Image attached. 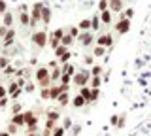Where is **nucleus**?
<instances>
[{
    "instance_id": "obj_42",
    "label": "nucleus",
    "mask_w": 151,
    "mask_h": 136,
    "mask_svg": "<svg viewBox=\"0 0 151 136\" xmlns=\"http://www.w3.org/2000/svg\"><path fill=\"white\" fill-rule=\"evenodd\" d=\"M60 83H66V85H70V83H72V76H68V74L63 72V76H60Z\"/></svg>"
},
{
    "instance_id": "obj_14",
    "label": "nucleus",
    "mask_w": 151,
    "mask_h": 136,
    "mask_svg": "<svg viewBox=\"0 0 151 136\" xmlns=\"http://www.w3.org/2000/svg\"><path fill=\"white\" fill-rule=\"evenodd\" d=\"M12 123L17 125V127H27V121H25V114H13L12 115Z\"/></svg>"
},
{
    "instance_id": "obj_9",
    "label": "nucleus",
    "mask_w": 151,
    "mask_h": 136,
    "mask_svg": "<svg viewBox=\"0 0 151 136\" xmlns=\"http://www.w3.org/2000/svg\"><path fill=\"white\" fill-rule=\"evenodd\" d=\"M96 45H102V47L110 49L111 45H113V36L110 34V32H104V34L96 36Z\"/></svg>"
},
{
    "instance_id": "obj_3",
    "label": "nucleus",
    "mask_w": 151,
    "mask_h": 136,
    "mask_svg": "<svg viewBox=\"0 0 151 136\" xmlns=\"http://www.w3.org/2000/svg\"><path fill=\"white\" fill-rule=\"evenodd\" d=\"M30 42L36 45L38 49H44L45 45H49V34L45 30H36L34 34L30 36Z\"/></svg>"
},
{
    "instance_id": "obj_47",
    "label": "nucleus",
    "mask_w": 151,
    "mask_h": 136,
    "mask_svg": "<svg viewBox=\"0 0 151 136\" xmlns=\"http://www.w3.org/2000/svg\"><path fill=\"white\" fill-rule=\"evenodd\" d=\"M25 12H30V8H28L27 4H21V6L17 8V13H25Z\"/></svg>"
},
{
    "instance_id": "obj_50",
    "label": "nucleus",
    "mask_w": 151,
    "mask_h": 136,
    "mask_svg": "<svg viewBox=\"0 0 151 136\" xmlns=\"http://www.w3.org/2000/svg\"><path fill=\"white\" fill-rule=\"evenodd\" d=\"M4 74H6V76H9V74H17V70L13 68V66H8L6 70H4Z\"/></svg>"
},
{
    "instance_id": "obj_32",
    "label": "nucleus",
    "mask_w": 151,
    "mask_h": 136,
    "mask_svg": "<svg viewBox=\"0 0 151 136\" xmlns=\"http://www.w3.org/2000/svg\"><path fill=\"white\" fill-rule=\"evenodd\" d=\"M93 55H94V57H104V55H106V47H102V45H94Z\"/></svg>"
},
{
    "instance_id": "obj_2",
    "label": "nucleus",
    "mask_w": 151,
    "mask_h": 136,
    "mask_svg": "<svg viewBox=\"0 0 151 136\" xmlns=\"http://www.w3.org/2000/svg\"><path fill=\"white\" fill-rule=\"evenodd\" d=\"M91 68H81V70H78V74L72 78V83L76 87H85V85H89V81H91Z\"/></svg>"
},
{
    "instance_id": "obj_54",
    "label": "nucleus",
    "mask_w": 151,
    "mask_h": 136,
    "mask_svg": "<svg viewBox=\"0 0 151 136\" xmlns=\"http://www.w3.org/2000/svg\"><path fill=\"white\" fill-rule=\"evenodd\" d=\"M27 136H44L42 132H34V134H27Z\"/></svg>"
},
{
    "instance_id": "obj_23",
    "label": "nucleus",
    "mask_w": 151,
    "mask_h": 136,
    "mask_svg": "<svg viewBox=\"0 0 151 136\" xmlns=\"http://www.w3.org/2000/svg\"><path fill=\"white\" fill-rule=\"evenodd\" d=\"M74 42H76V38H74L72 34H68V32H66L64 38H63V42H60V45H64V47H68V49H70V45H72Z\"/></svg>"
},
{
    "instance_id": "obj_12",
    "label": "nucleus",
    "mask_w": 151,
    "mask_h": 136,
    "mask_svg": "<svg viewBox=\"0 0 151 136\" xmlns=\"http://www.w3.org/2000/svg\"><path fill=\"white\" fill-rule=\"evenodd\" d=\"M13 44H15V29H9L6 38L2 40V45H4V49H8L9 45H13Z\"/></svg>"
},
{
    "instance_id": "obj_38",
    "label": "nucleus",
    "mask_w": 151,
    "mask_h": 136,
    "mask_svg": "<svg viewBox=\"0 0 151 136\" xmlns=\"http://www.w3.org/2000/svg\"><path fill=\"white\" fill-rule=\"evenodd\" d=\"M121 15L127 17V19H132V17H134V8H125V12H123Z\"/></svg>"
},
{
    "instance_id": "obj_28",
    "label": "nucleus",
    "mask_w": 151,
    "mask_h": 136,
    "mask_svg": "<svg viewBox=\"0 0 151 136\" xmlns=\"http://www.w3.org/2000/svg\"><path fill=\"white\" fill-rule=\"evenodd\" d=\"M104 74V66H100V64H94V66H91V76L96 78V76H102Z\"/></svg>"
},
{
    "instance_id": "obj_41",
    "label": "nucleus",
    "mask_w": 151,
    "mask_h": 136,
    "mask_svg": "<svg viewBox=\"0 0 151 136\" xmlns=\"http://www.w3.org/2000/svg\"><path fill=\"white\" fill-rule=\"evenodd\" d=\"M119 115H121V114H113V115L110 117V125L115 127V129H117V123H119Z\"/></svg>"
},
{
    "instance_id": "obj_13",
    "label": "nucleus",
    "mask_w": 151,
    "mask_h": 136,
    "mask_svg": "<svg viewBox=\"0 0 151 136\" xmlns=\"http://www.w3.org/2000/svg\"><path fill=\"white\" fill-rule=\"evenodd\" d=\"M49 93H51V100H59V96L63 95V87H60V83H53V85L49 87Z\"/></svg>"
},
{
    "instance_id": "obj_52",
    "label": "nucleus",
    "mask_w": 151,
    "mask_h": 136,
    "mask_svg": "<svg viewBox=\"0 0 151 136\" xmlns=\"http://www.w3.org/2000/svg\"><path fill=\"white\" fill-rule=\"evenodd\" d=\"M60 87H63V93H68L70 91V85H66V83H60Z\"/></svg>"
},
{
    "instance_id": "obj_15",
    "label": "nucleus",
    "mask_w": 151,
    "mask_h": 136,
    "mask_svg": "<svg viewBox=\"0 0 151 136\" xmlns=\"http://www.w3.org/2000/svg\"><path fill=\"white\" fill-rule=\"evenodd\" d=\"M19 23L23 27H32V17H30V12H25V13H19Z\"/></svg>"
},
{
    "instance_id": "obj_55",
    "label": "nucleus",
    "mask_w": 151,
    "mask_h": 136,
    "mask_svg": "<svg viewBox=\"0 0 151 136\" xmlns=\"http://www.w3.org/2000/svg\"><path fill=\"white\" fill-rule=\"evenodd\" d=\"M70 136H72V134H70Z\"/></svg>"
},
{
    "instance_id": "obj_26",
    "label": "nucleus",
    "mask_w": 151,
    "mask_h": 136,
    "mask_svg": "<svg viewBox=\"0 0 151 136\" xmlns=\"http://www.w3.org/2000/svg\"><path fill=\"white\" fill-rule=\"evenodd\" d=\"M91 91H93V89L89 87V85H85V87L79 89V95H81L85 100H87V104H89V98H91Z\"/></svg>"
},
{
    "instance_id": "obj_46",
    "label": "nucleus",
    "mask_w": 151,
    "mask_h": 136,
    "mask_svg": "<svg viewBox=\"0 0 151 136\" xmlns=\"http://www.w3.org/2000/svg\"><path fill=\"white\" fill-rule=\"evenodd\" d=\"M17 129H19V127H17V125H13L12 121H9V125H8V132H9V134H17Z\"/></svg>"
},
{
    "instance_id": "obj_40",
    "label": "nucleus",
    "mask_w": 151,
    "mask_h": 136,
    "mask_svg": "<svg viewBox=\"0 0 151 136\" xmlns=\"http://www.w3.org/2000/svg\"><path fill=\"white\" fill-rule=\"evenodd\" d=\"M60 125H63L66 130H68V129H74V123H72V119H70V117H64V119H63V123H60Z\"/></svg>"
},
{
    "instance_id": "obj_10",
    "label": "nucleus",
    "mask_w": 151,
    "mask_h": 136,
    "mask_svg": "<svg viewBox=\"0 0 151 136\" xmlns=\"http://www.w3.org/2000/svg\"><path fill=\"white\" fill-rule=\"evenodd\" d=\"M25 114V121H27V129L28 127H34L38 125V114L34 110H27V112H23Z\"/></svg>"
},
{
    "instance_id": "obj_48",
    "label": "nucleus",
    "mask_w": 151,
    "mask_h": 136,
    "mask_svg": "<svg viewBox=\"0 0 151 136\" xmlns=\"http://www.w3.org/2000/svg\"><path fill=\"white\" fill-rule=\"evenodd\" d=\"M79 132H81V125H74V129H72V136H79Z\"/></svg>"
},
{
    "instance_id": "obj_43",
    "label": "nucleus",
    "mask_w": 151,
    "mask_h": 136,
    "mask_svg": "<svg viewBox=\"0 0 151 136\" xmlns=\"http://www.w3.org/2000/svg\"><path fill=\"white\" fill-rule=\"evenodd\" d=\"M21 112H23L21 104H19V102H13V106H12V115H13V114H21Z\"/></svg>"
},
{
    "instance_id": "obj_21",
    "label": "nucleus",
    "mask_w": 151,
    "mask_h": 136,
    "mask_svg": "<svg viewBox=\"0 0 151 136\" xmlns=\"http://www.w3.org/2000/svg\"><path fill=\"white\" fill-rule=\"evenodd\" d=\"M100 19H102V25L110 27L111 23H113V19H111V12H110V10H108V12H102V13H100Z\"/></svg>"
},
{
    "instance_id": "obj_53",
    "label": "nucleus",
    "mask_w": 151,
    "mask_h": 136,
    "mask_svg": "<svg viewBox=\"0 0 151 136\" xmlns=\"http://www.w3.org/2000/svg\"><path fill=\"white\" fill-rule=\"evenodd\" d=\"M0 136H13V134H9L8 130H2V134H0Z\"/></svg>"
},
{
    "instance_id": "obj_17",
    "label": "nucleus",
    "mask_w": 151,
    "mask_h": 136,
    "mask_svg": "<svg viewBox=\"0 0 151 136\" xmlns=\"http://www.w3.org/2000/svg\"><path fill=\"white\" fill-rule=\"evenodd\" d=\"M79 30L81 32H87V30H93V19H81L78 23Z\"/></svg>"
},
{
    "instance_id": "obj_44",
    "label": "nucleus",
    "mask_w": 151,
    "mask_h": 136,
    "mask_svg": "<svg viewBox=\"0 0 151 136\" xmlns=\"http://www.w3.org/2000/svg\"><path fill=\"white\" fill-rule=\"evenodd\" d=\"M125 123H127V114H121L119 115V123H117V129H123Z\"/></svg>"
},
{
    "instance_id": "obj_24",
    "label": "nucleus",
    "mask_w": 151,
    "mask_h": 136,
    "mask_svg": "<svg viewBox=\"0 0 151 136\" xmlns=\"http://www.w3.org/2000/svg\"><path fill=\"white\" fill-rule=\"evenodd\" d=\"M63 72L74 78L76 74H78V70H76V66H74V64H70V63H68V64H63Z\"/></svg>"
},
{
    "instance_id": "obj_1",
    "label": "nucleus",
    "mask_w": 151,
    "mask_h": 136,
    "mask_svg": "<svg viewBox=\"0 0 151 136\" xmlns=\"http://www.w3.org/2000/svg\"><path fill=\"white\" fill-rule=\"evenodd\" d=\"M34 78H36V83L40 85V89H49L53 85V79H51V68L47 64H40L34 72Z\"/></svg>"
},
{
    "instance_id": "obj_20",
    "label": "nucleus",
    "mask_w": 151,
    "mask_h": 136,
    "mask_svg": "<svg viewBox=\"0 0 151 136\" xmlns=\"http://www.w3.org/2000/svg\"><path fill=\"white\" fill-rule=\"evenodd\" d=\"M57 102H59V106H60V108H64V106L72 104V98H70L68 93H63V95L59 96V100H57Z\"/></svg>"
},
{
    "instance_id": "obj_31",
    "label": "nucleus",
    "mask_w": 151,
    "mask_h": 136,
    "mask_svg": "<svg viewBox=\"0 0 151 136\" xmlns=\"http://www.w3.org/2000/svg\"><path fill=\"white\" fill-rule=\"evenodd\" d=\"M110 10V0H98V13Z\"/></svg>"
},
{
    "instance_id": "obj_27",
    "label": "nucleus",
    "mask_w": 151,
    "mask_h": 136,
    "mask_svg": "<svg viewBox=\"0 0 151 136\" xmlns=\"http://www.w3.org/2000/svg\"><path fill=\"white\" fill-rule=\"evenodd\" d=\"M66 32H68V34H72L76 40L79 38V34H81V30H79V27H78V25H72V27H68V29H66Z\"/></svg>"
},
{
    "instance_id": "obj_5",
    "label": "nucleus",
    "mask_w": 151,
    "mask_h": 136,
    "mask_svg": "<svg viewBox=\"0 0 151 136\" xmlns=\"http://www.w3.org/2000/svg\"><path fill=\"white\" fill-rule=\"evenodd\" d=\"M64 34H66V29H57V30H53L49 34V47L53 49V51L57 47H60V42H63Z\"/></svg>"
},
{
    "instance_id": "obj_8",
    "label": "nucleus",
    "mask_w": 151,
    "mask_h": 136,
    "mask_svg": "<svg viewBox=\"0 0 151 136\" xmlns=\"http://www.w3.org/2000/svg\"><path fill=\"white\" fill-rule=\"evenodd\" d=\"M23 87L17 83V79H13V81L8 83V93H9V98H12L13 102H15V98H19V95H21Z\"/></svg>"
},
{
    "instance_id": "obj_30",
    "label": "nucleus",
    "mask_w": 151,
    "mask_h": 136,
    "mask_svg": "<svg viewBox=\"0 0 151 136\" xmlns=\"http://www.w3.org/2000/svg\"><path fill=\"white\" fill-rule=\"evenodd\" d=\"M102 27V19H100V13H96V15H93V32L98 30Z\"/></svg>"
},
{
    "instance_id": "obj_35",
    "label": "nucleus",
    "mask_w": 151,
    "mask_h": 136,
    "mask_svg": "<svg viewBox=\"0 0 151 136\" xmlns=\"http://www.w3.org/2000/svg\"><path fill=\"white\" fill-rule=\"evenodd\" d=\"M98 96H100V89H93V91H91V98H89V104L96 102V100H98Z\"/></svg>"
},
{
    "instance_id": "obj_36",
    "label": "nucleus",
    "mask_w": 151,
    "mask_h": 136,
    "mask_svg": "<svg viewBox=\"0 0 151 136\" xmlns=\"http://www.w3.org/2000/svg\"><path fill=\"white\" fill-rule=\"evenodd\" d=\"M8 66H9V59H8V55H4V53H2V57H0V68L6 70Z\"/></svg>"
},
{
    "instance_id": "obj_16",
    "label": "nucleus",
    "mask_w": 151,
    "mask_h": 136,
    "mask_svg": "<svg viewBox=\"0 0 151 136\" xmlns=\"http://www.w3.org/2000/svg\"><path fill=\"white\" fill-rule=\"evenodd\" d=\"M72 106L76 108V110H78V108H83V106H87V100H85V98L78 93V95L72 98Z\"/></svg>"
},
{
    "instance_id": "obj_49",
    "label": "nucleus",
    "mask_w": 151,
    "mask_h": 136,
    "mask_svg": "<svg viewBox=\"0 0 151 136\" xmlns=\"http://www.w3.org/2000/svg\"><path fill=\"white\" fill-rule=\"evenodd\" d=\"M8 30H9V29H8V27H4V25H2V27H0V38H2V40H4V38H6V34H8Z\"/></svg>"
},
{
    "instance_id": "obj_11",
    "label": "nucleus",
    "mask_w": 151,
    "mask_h": 136,
    "mask_svg": "<svg viewBox=\"0 0 151 136\" xmlns=\"http://www.w3.org/2000/svg\"><path fill=\"white\" fill-rule=\"evenodd\" d=\"M110 12L111 13H123L125 12V2L123 0H110Z\"/></svg>"
},
{
    "instance_id": "obj_34",
    "label": "nucleus",
    "mask_w": 151,
    "mask_h": 136,
    "mask_svg": "<svg viewBox=\"0 0 151 136\" xmlns=\"http://www.w3.org/2000/svg\"><path fill=\"white\" fill-rule=\"evenodd\" d=\"M83 64H87V66H94V55L93 53L85 55V57H83Z\"/></svg>"
},
{
    "instance_id": "obj_19",
    "label": "nucleus",
    "mask_w": 151,
    "mask_h": 136,
    "mask_svg": "<svg viewBox=\"0 0 151 136\" xmlns=\"http://www.w3.org/2000/svg\"><path fill=\"white\" fill-rule=\"evenodd\" d=\"M104 83V78L102 76H96V78H91V81H89V87L91 89H100Z\"/></svg>"
},
{
    "instance_id": "obj_22",
    "label": "nucleus",
    "mask_w": 151,
    "mask_h": 136,
    "mask_svg": "<svg viewBox=\"0 0 151 136\" xmlns=\"http://www.w3.org/2000/svg\"><path fill=\"white\" fill-rule=\"evenodd\" d=\"M60 76H63V66L51 68V79H53V83L55 81H60Z\"/></svg>"
},
{
    "instance_id": "obj_39",
    "label": "nucleus",
    "mask_w": 151,
    "mask_h": 136,
    "mask_svg": "<svg viewBox=\"0 0 151 136\" xmlns=\"http://www.w3.org/2000/svg\"><path fill=\"white\" fill-rule=\"evenodd\" d=\"M53 136H66V129H64L63 125H59V127L53 130Z\"/></svg>"
},
{
    "instance_id": "obj_33",
    "label": "nucleus",
    "mask_w": 151,
    "mask_h": 136,
    "mask_svg": "<svg viewBox=\"0 0 151 136\" xmlns=\"http://www.w3.org/2000/svg\"><path fill=\"white\" fill-rule=\"evenodd\" d=\"M68 51H70V49H68V47H64V45H60V47H57V49L53 51V53H55V59H60V57H63L64 53H68Z\"/></svg>"
},
{
    "instance_id": "obj_51",
    "label": "nucleus",
    "mask_w": 151,
    "mask_h": 136,
    "mask_svg": "<svg viewBox=\"0 0 151 136\" xmlns=\"http://www.w3.org/2000/svg\"><path fill=\"white\" fill-rule=\"evenodd\" d=\"M25 91H28V93H32V91H34V83H30V81H28L27 85H25Z\"/></svg>"
},
{
    "instance_id": "obj_29",
    "label": "nucleus",
    "mask_w": 151,
    "mask_h": 136,
    "mask_svg": "<svg viewBox=\"0 0 151 136\" xmlns=\"http://www.w3.org/2000/svg\"><path fill=\"white\" fill-rule=\"evenodd\" d=\"M45 119H51V121H60V114L57 110H49L45 114Z\"/></svg>"
},
{
    "instance_id": "obj_7",
    "label": "nucleus",
    "mask_w": 151,
    "mask_h": 136,
    "mask_svg": "<svg viewBox=\"0 0 151 136\" xmlns=\"http://www.w3.org/2000/svg\"><path fill=\"white\" fill-rule=\"evenodd\" d=\"M78 42L83 45V47H89L93 42L96 44V36H94V32H93V30H87V32H81V34H79Z\"/></svg>"
},
{
    "instance_id": "obj_4",
    "label": "nucleus",
    "mask_w": 151,
    "mask_h": 136,
    "mask_svg": "<svg viewBox=\"0 0 151 136\" xmlns=\"http://www.w3.org/2000/svg\"><path fill=\"white\" fill-rule=\"evenodd\" d=\"M44 2H34L30 8V17H32V27H36L38 23H42V15H44Z\"/></svg>"
},
{
    "instance_id": "obj_6",
    "label": "nucleus",
    "mask_w": 151,
    "mask_h": 136,
    "mask_svg": "<svg viewBox=\"0 0 151 136\" xmlns=\"http://www.w3.org/2000/svg\"><path fill=\"white\" fill-rule=\"evenodd\" d=\"M129 30H130V19H127L119 13V21L115 23V32L117 34H127Z\"/></svg>"
},
{
    "instance_id": "obj_18",
    "label": "nucleus",
    "mask_w": 151,
    "mask_h": 136,
    "mask_svg": "<svg viewBox=\"0 0 151 136\" xmlns=\"http://www.w3.org/2000/svg\"><path fill=\"white\" fill-rule=\"evenodd\" d=\"M2 25L8 27V29H13V13L12 12H8V13L2 15Z\"/></svg>"
},
{
    "instance_id": "obj_45",
    "label": "nucleus",
    "mask_w": 151,
    "mask_h": 136,
    "mask_svg": "<svg viewBox=\"0 0 151 136\" xmlns=\"http://www.w3.org/2000/svg\"><path fill=\"white\" fill-rule=\"evenodd\" d=\"M0 13H2V15L8 13V2L6 0H0Z\"/></svg>"
},
{
    "instance_id": "obj_37",
    "label": "nucleus",
    "mask_w": 151,
    "mask_h": 136,
    "mask_svg": "<svg viewBox=\"0 0 151 136\" xmlns=\"http://www.w3.org/2000/svg\"><path fill=\"white\" fill-rule=\"evenodd\" d=\"M40 98H42V100H51L49 89H40Z\"/></svg>"
},
{
    "instance_id": "obj_25",
    "label": "nucleus",
    "mask_w": 151,
    "mask_h": 136,
    "mask_svg": "<svg viewBox=\"0 0 151 136\" xmlns=\"http://www.w3.org/2000/svg\"><path fill=\"white\" fill-rule=\"evenodd\" d=\"M42 23H44L45 27L51 23V8H47V6L44 8V15H42Z\"/></svg>"
}]
</instances>
